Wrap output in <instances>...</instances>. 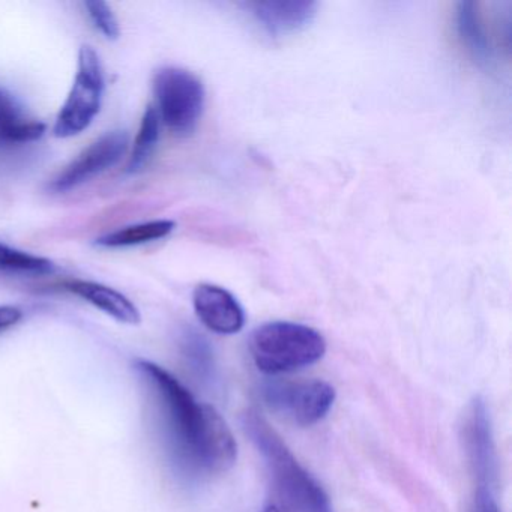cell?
<instances>
[{
	"instance_id": "obj_1",
	"label": "cell",
	"mask_w": 512,
	"mask_h": 512,
	"mask_svg": "<svg viewBox=\"0 0 512 512\" xmlns=\"http://www.w3.org/2000/svg\"><path fill=\"white\" fill-rule=\"evenodd\" d=\"M136 370L154 397L176 457L200 472L229 470L238 457V446L220 413L209 404L197 401L161 365L139 359Z\"/></svg>"
},
{
	"instance_id": "obj_2",
	"label": "cell",
	"mask_w": 512,
	"mask_h": 512,
	"mask_svg": "<svg viewBox=\"0 0 512 512\" xmlns=\"http://www.w3.org/2000/svg\"><path fill=\"white\" fill-rule=\"evenodd\" d=\"M244 428L265 458L275 487L290 508L296 512H331V503L322 485L299 464L265 418L248 410L244 415Z\"/></svg>"
},
{
	"instance_id": "obj_3",
	"label": "cell",
	"mask_w": 512,
	"mask_h": 512,
	"mask_svg": "<svg viewBox=\"0 0 512 512\" xmlns=\"http://www.w3.org/2000/svg\"><path fill=\"white\" fill-rule=\"evenodd\" d=\"M250 352L257 368L263 373H289L322 359L326 352V341L320 332L310 326L271 322L253 332Z\"/></svg>"
},
{
	"instance_id": "obj_4",
	"label": "cell",
	"mask_w": 512,
	"mask_h": 512,
	"mask_svg": "<svg viewBox=\"0 0 512 512\" xmlns=\"http://www.w3.org/2000/svg\"><path fill=\"white\" fill-rule=\"evenodd\" d=\"M154 94L160 121L178 136L196 131L205 109L202 80L178 67H164L155 73Z\"/></svg>"
},
{
	"instance_id": "obj_5",
	"label": "cell",
	"mask_w": 512,
	"mask_h": 512,
	"mask_svg": "<svg viewBox=\"0 0 512 512\" xmlns=\"http://www.w3.org/2000/svg\"><path fill=\"white\" fill-rule=\"evenodd\" d=\"M104 88L106 82L100 56L91 46H83L79 52L73 88L53 127L55 136L59 139H70L88 130L100 113Z\"/></svg>"
},
{
	"instance_id": "obj_6",
	"label": "cell",
	"mask_w": 512,
	"mask_h": 512,
	"mask_svg": "<svg viewBox=\"0 0 512 512\" xmlns=\"http://www.w3.org/2000/svg\"><path fill=\"white\" fill-rule=\"evenodd\" d=\"M263 395L272 409L301 427L322 421L335 401V389L323 380L269 383Z\"/></svg>"
},
{
	"instance_id": "obj_7",
	"label": "cell",
	"mask_w": 512,
	"mask_h": 512,
	"mask_svg": "<svg viewBox=\"0 0 512 512\" xmlns=\"http://www.w3.org/2000/svg\"><path fill=\"white\" fill-rule=\"evenodd\" d=\"M128 149L124 131H112L77 155L49 185L53 193H68L82 187L119 163Z\"/></svg>"
},
{
	"instance_id": "obj_8",
	"label": "cell",
	"mask_w": 512,
	"mask_h": 512,
	"mask_svg": "<svg viewBox=\"0 0 512 512\" xmlns=\"http://www.w3.org/2000/svg\"><path fill=\"white\" fill-rule=\"evenodd\" d=\"M466 448L470 466L476 478V487H494L497 473L496 448L487 406L476 398L470 407L466 422Z\"/></svg>"
},
{
	"instance_id": "obj_9",
	"label": "cell",
	"mask_w": 512,
	"mask_h": 512,
	"mask_svg": "<svg viewBox=\"0 0 512 512\" xmlns=\"http://www.w3.org/2000/svg\"><path fill=\"white\" fill-rule=\"evenodd\" d=\"M193 305L200 322L215 334L232 335L244 328V308L223 287L200 284L194 290Z\"/></svg>"
},
{
	"instance_id": "obj_10",
	"label": "cell",
	"mask_w": 512,
	"mask_h": 512,
	"mask_svg": "<svg viewBox=\"0 0 512 512\" xmlns=\"http://www.w3.org/2000/svg\"><path fill=\"white\" fill-rule=\"evenodd\" d=\"M245 7L269 35L283 37L301 31L313 22L319 4L311 0H266L250 2Z\"/></svg>"
},
{
	"instance_id": "obj_11",
	"label": "cell",
	"mask_w": 512,
	"mask_h": 512,
	"mask_svg": "<svg viewBox=\"0 0 512 512\" xmlns=\"http://www.w3.org/2000/svg\"><path fill=\"white\" fill-rule=\"evenodd\" d=\"M65 289L118 322L125 325H139L142 322V314L136 304L113 287L95 281L70 280L65 283Z\"/></svg>"
},
{
	"instance_id": "obj_12",
	"label": "cell",
	"mask_w": 512,
	"mask_h": 512,
	"mask_svg": "<svg viewBox=\"0 0 512 512\" xmlns=\"http://www.w3.org/2000/svg\"><path fill=\"white\" fill-rule=\"evenodd\" d=\"M44 133L46 125L29 118L16 98L0 89V148L37 142Z\"/></svg>"
},
{
	"instance_id": "obj_13",
	"label": "cell",
	"mask_w": 512,
	"mask_h": 512,
	"mask_svg": "<svg viewBox=\"0 0 512 512\" xmlns=\"http://www.w3.org/2000/svg\"><path fill=\"white\" fill-rule=\"evenodd\" d=\"M455 29L470 58L481 67H490L494 56L493 46L475 2H458L455 10Z\"/></svg>"
},
{
	"instance_id": "obj_14",
	"label": "cell",
	"mask_w": 512,
	"mask_h": 512,
	"mask_svg": "<svg viewBox=\"0 0 512 512\" xmlns=\"http://www.w3.org/2000/svg\"><path fill=\"white\" fill-rule=\"evenodd\" d=\"M175 221L155 220L148 223L134 224L107 233L97 239V245L104 248L136 247V245L149 244L167 238L175 230Z\"/></svg>"
},
{
	"instance_id": "obj_15",
	"label": "cell",
	"mask_w": 512,
	"mask_h": 512,
	"mask_svg": "<svg viewBox=\"0 0 512 512\" xmlns=\"http://www.w3.org/2000/svg\"><path fill=\"white\" fill-rule=\"evenodd\" d=\"M161 121L157 109L149 106L143 113L140 121L139 133L134 140L133 151H131L130 160H128L127 172L139 173L148 166L160 142Z\"/></svg>"
},
{
	"instance_id": "obj_16",
	"label": "cell",
	"mask_w": 512,
	"mask_h": 512,
	"mask_svg": "<svg viewBox=\"0 0 512 512\" xmlns=\"http://www.w3.org/2000/svg\"><path fill=\"white\" fill-rule=\"evenodd\" d=\"M0 271L35 275L52 274L55 271V263L46 257L35 256V254L0 244Z\"/></svg>"
},
{
	"instance_id": "obj_17",
	"label": "cell",
	"mask_w": 512,
	"mask_h": 512,
	"mask_svg": "<svg viewBox=\"0 0 512 512\" xmlns=\"http://www.w3.org/2000/svg\"><path fill=\"white\" fill-rule=\"evenodd\" d=\"M85 8L88 10L89 19L94 23L95 28L107 38V40H118L121 35V28H119L118 19H116L115 13L112 8L101 2V0H91V2H85Z\"/></svg>"
},
{
	"instance_id": "obj_18",
	"label": "cell",
	"mask_w": 512,
	"mask_h": 512,
	"mask_svg": "<svg viewBox=\"0 0 512 512\" xmlns=\"http://www.w3.org/2000/svg\"><path fill=\"white\" fill-rule=\"evenodd\" d=\"M184 352L193 368L199 373H206L211 364V350L202 335L196 332H188L184 338Z\"/></svg>"
},
{
	"instance_id": "obj_19",
	"label": "cell",
	"mask_w": 512,
	"mask_h": 512,
	"mask_svg": "<svg viewBox=\"0 0 512 512\" xmlns=\"http://www.w3.org/2000/svg\"><path fill=\"white\" fill-rule=\"evenodd\" d=\"M470 512H500L494 499L493 488L476 487L475 499H473Z\"/></svg>"
},
{
	"instance_id": "obj_20",
	"label": "cell",
	"mask_w": 512,
	"mask_h": 512,
	"mask_svg": "<svg viewBox=\"0 0 512 512\" xmlns=\"http://www.w3.org/2000/svg\"><path fill=\"white\" fill-rule=\"evenodd\" d=\"M23 319V311L13 305H0V332L16 326Z\"/></svg>"
},
{
	"instance_id": "obj_21",
	"label": "cell",
	"mask_w": 512,
	"mask_h": 512,
	"mask_svg": "<svg viewBox=\"0 0 512 512\" xmlns=\"http://www.w3.org/2000/svg\"><path fill=\"white\" fill-rule=\"evenodd\" d=\"M265 512H280V511H278V509L275 508V506H269V508L265 509Z\"/></svg>"
}]
</instances>
